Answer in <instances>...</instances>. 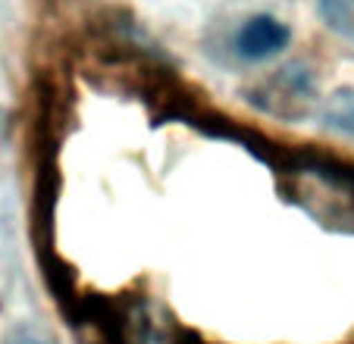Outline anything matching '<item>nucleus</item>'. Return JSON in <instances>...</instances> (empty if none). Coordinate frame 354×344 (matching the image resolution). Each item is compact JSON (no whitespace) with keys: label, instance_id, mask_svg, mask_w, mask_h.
<instances>
[{"label":"nucleus","instance_id":"f257e3e1","mask_svg":"<svg viewBox=\"0 0 354 344\" xmlns=\"http://www.w3.org/2000/svg\"><path fill=\"white\" fill-rule=\"evenodd\" d=\"M288 41H292V28L286 22L270 13H257V16H248L239 26V32L232 38V50L245 63H263L286 50Z\"/></svg>","mask_w":354,"mask_h":344},{"label":"nucleus","instance_id":"f03ea898","mask_svg":"<svg viewBox=\"0 0 354 344\" xmlns=\"http://www.w3.org/2000/svg\"><path fill=\"white\" fill-rule=\"evenodd\" d=\"M317 13L326 28L354 41V0H317Z\"/></svg>","mask_w":354,"mask_h":344},{"label":"nucleus","instance_id":"7ed1b4c3","mask_svg":"<svg viewBox=\"0 0 354 344\" xmlns=\"http://www.w3.org/2000/svg\"><path fill=\"white\" fill-rule=\"evenodd\" d=\"M326 126L339 128L345 135H354V91H339L329 97Z\"/></svg>","mask_w":354,"mask_h":344},{"label":"nucleus","instance_id":"20e7f679","mask_svg":"<svg viewBox=\"0 0 354 344\" xmlns=\"http://www.w3.org/2000/svg\"><path fill=\"white\" fill-rule=\"evenodd\" d=\"M13 344H47V341L44 338H38V335H32V332H22V335H16Z\"/></svg>","mask_w":354,"mask_h":344},{"label":"nucleus","instance_id":"39448f33","mask_svg":"<svg viewBox=\"0 0 354 344\" xmlns=\"http://www.w3.org/2000/svg\"><path fill=\"white\" fill-rule=\"evenodd\" d=\"M3 122H7V113L0 110V132H3Z\"/></svg>","mask_w":354,"mask_h":344}]
</instances>
